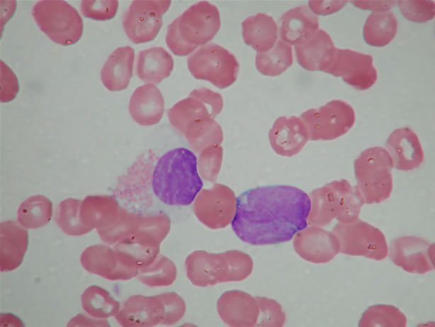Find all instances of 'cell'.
Instances as JSON below:
<instances>
[{"instance_id":"2","label":"cell","mask_w":435,"mask_h":327,"mask_svg":"<svg viewBox=\"0 0 435 327\" xmlns=\"http://www.w3.org/2000/svg\"><path fill=\"white\" fill-rule=\"evenodd\" d=\"M151 186L154 194L166 205L191 204L203 186L196 155L185 148L166 153L156 163Z\"/></svg>"},{"instance_id":"19","label":"cell","mask_w":435,"mask_h":327,"mask_svg":"<svg viewBox=\"0 0 435 327\" xmlns=\"http://www.w3.org/2000/svg\"><path fill=\"white\" fill-rule=\"evenodd\" d=\"M135 50L130 46L116 48L105 62L101 79L104 87L111 92L126 89L132 76Z\"/></svg>"},{"instance_id":"15","label":"cell","mask_w":435,"mask_h":327,"mask_svg":"<svg viewBox=\"0 0 435 327\" xmlns=\"http://www.w3.org/2000/svg\"><path fill=\"white\" fill-rule=\"evenodd\" d=\"M385 148L393 167L402 171H411L421 166L424 155L417 135L409 128L395 129L388 138Z\"/></svg>"},{"instance_id":"29","label":"cell","mask_w":435,"mask_h":327,"mask_svg":"<svg viewBox=\"0 0 435 327\" xmlns=\"http://www.w3.org/2000/svg\"><path fill=\"white\" fill-rule=\"evenodd\" d=\"M118 7V1L116 0H83L80 4L84 16L97 21L113 18Z\"/></svg>"},{"instance_id":"14","label":"cell","mask_w":435,"mask_h":327,"mask_svg":"<svg viewBox=\"0 0 435 327\" xmlns=\"http://www.w3.org/2000/svg\"><path fill=\"white\" fill-rule=\"evenodd\" d=\"M294 247L304 260L317 264L332 260L340 252L336 235L317 226L305 227L297 233Z\"/></svg>"},{"instance_id":"5","label":"cell","mask_w":435,"mask_h":327,"mask_svg":"<svg viewBox=\"0 0 435 327\" xmlns=\"http://www.w3.org/2000/svg\"><path fill=\"white\" fill-rule=\"evenodd\" d=\"M356 188L364 204H378L392 191L393 162L386 149L377 146L366 149L354 160Z\"/></svg>"},{"instance_id":"4","label":"cell","mask_w":435,"mask_h":327,"mask_svg":"<svg viewBox=\"0 0 435 327\" xmlns=\"http://www.w3.org/2000/svg\"><path fill=\"white\" fill-rule=\"evenodd\" d=\"M311 209L307 222L320 227L334 219L347 223L358 218L363 200L346 179L334 180L314 189L310 194Z\"/></svg>"},{"instance_id":"27","label":"cell","mask_w":435,"mask_h":327,"mask_svg":"<svg viewBox=\"0 0 435 327\" xmlns=\"http://www.w3.org/2000/svg\"><path fill=\"white\" fill-rule=\"evenodd\" d=\"M51 203L45 197L38 196L28 199L20 207L18 220L28 228L45 224L52 214Z\"/></svg>"},{"instance_id":"31","label":"cell","mask_w":435,"mask_h":327,"mask_svg":"<svg viewBox=\"0 0 435 327\" xmlns=\"http://www.w3.org/2000/svg\"><path fill=\"white\" fill-rule=\"evenodd\" d=\"M19 90L18 81L13 71L1 61V101H12Z\"/></svg>"},{"instance_id":"6","label":"cell","mask_w":435,"mask_h":327,"mask_svg":"<svg viewBox=\"0 0 435 327\" xmlns=\"http://www.w3.org/2000/svg\"><path fill=\"white\" fill-rule=\"evenodd\" d=\"M32 15L39 28L59 45H73L82 35V18L65 1H39L33 6Z\"/></svg>"},{"instance_id":"32","label":"cell","mask_w":435,"mask_h":327,"mask_svg":"<svg viewBox=\"0 0 435 327\" xmlns=\"http://www.w3.org/2000/svg\"><path fill=\"white\" fill-rule=\"evenodd\" d=\"M347 1H309L308 6L314 13L326 16L341 10Z\"/></svg>"},{"instance_id":"10","label":"cell","mask_w":435,"mask_h":327,"mask_svg":"<svg viewBox=\"0 0 435 327\" xmlns=\"http://www.w3.org/2000/svg\"><path fill=\"white\" fill-rule=\"evenodd\" d=\"M171 3L168 0L132 1L122 21L128 38L135 44L153 40L162 26V16Z\"/></svg>"},{"instance_id":"16","label":"cell","mask_w":435,"mask_h":327,"mask_svg":"<svg viewBox=\"0 0 435 327\" xmlns=\"http://www.w3.org/2000/svg\"><path fill=\"white\" fill-rule=\"evenodd\" d=\"M269 138L273 150L282 156H293L308 141L307 129L300 117L278 118L270 130Z\"/></svg>"},{"instance_id":"18","label":"cell","mask_w":435,"mask_h":327,"mask_svg":"<svg viewBox=\"0 0 435 327\" xmlns=\"http://www.w3.org/2000/svg\"><path fill=\"white\" fill-rule=\"evenodd\" d=\"M164 99L159 89L154 84L138 87L129 101V111L132 119L141 126L157 124L164 113Z\"/></svg>"},{"instance_id":"33","label":"cell","mask_w":435,"mask_h":327,"mask_svg":"<svg viewBox=\"0 0 435 327\" xmlns=\"http://www.w3.org/2000/svg\"><path fill=\"white\" fill-rule=\"evenodd\" d=\"M351 3L361 9L385 11L395 6L397 1H351Z\"/></svg>"},{"instance_id":"22","label":"cell","mask_w":435,"mask_h":327,"mask_svg":"<svg viewBox=\"0 0 435 327\" xmlns=\"http://www.w3.org/2000/svg\"><path fill=\"white\" fill-rule=\"evenodd\" d=\"M173 68V57L162 47H152L139 52L136 73L144 82L158 84L170 75Z\"/></svg>"},{"instance_id":"17","label":"cell","mask_w":435,"mask_h":327,"mask_svg":"<svg viewBox=\"0 0 435 327\" xmlns=\"http://www.w3.org/2000/svg\"><path fill=\"white\" fill-rule=\"evenodd\" d=\"M318 30V17L307 6L303 5L282 15L278 33L282 41L297 45L310 40Z\"/></svg>"},{"instance_id":"1","label":"cell","mask_w":435,"mask_h":327,"mask_svg":"<svg viewBox=\"0 0 435 327\" xmlns=\"http://www.w3.org/2000/svg\"><path fill=\"white\" fill-rule=\"evenodd\" d=\"M311 209L310 196L289 185L249 189L236 199L231 226L235 235L252 245L290 240L307 227Z\"/></svg>"},{"instance_id":"12","label":"cell","mask_w":435,"mask_h":327,"mask_svg":"<svg viewBox=\"0 0 435 327\" xmlns=\"http://www.w3.org/2000/svg\"><path fill=\"white\" fill-rule=\"evenodd\" d=\"M223 101L220 94L206 88L193 90L189 96L168 110L171 126L184 133L194 120L205 117L213 118L222 110Z\"/></svg>"},{"instance_id":"13","label":"cell","mask_w":435,"mask_h":327,"mask_svg":"<svg viewBox=\"0 0 435 327\" xmlns=\"http://www.w3.org/2000/svg\"><path fill=\"white\" fill-rule=\"evenodd\" d=\"M389 255L405 271L424 274L434 269V244L416 236H403L393 240Z\"/></svg>"},{"instance_id":"24","label":"cell","mask_w":435,"mask_h":327,"mask_svg":"<svg viewBox=\"0 0 435 327\" xmlns=\"http://www.w3.org/2000/svg\"><path fill=\"white\" fill-rule=\"evenodd\" d=\"M183 134L191 148L196 153H200L210 145H220L223 140L221 127L210 117L194 120Z\"/></svg>"},{"instance_id":"21","label":"cell","mask_w":435,"mask_h":327,"mask_svg":"<svg viewBox=\"0 0 435 327\" xmlns=\"http://www.w3.org/2000/svg\"><path fill=\"white\" fill-rule=\"evenodd\" d=\"M244 42L257 52H266L275 45L278 26L270 15L258 13L245 18L242 23Z\"/></svg>"},{"instance_id":"20","label":"cell","mask_w":435,"mask_h":327,"mask_svg":"<svg viewBox=\"0 0 435 327\" xmlns=\"http://www.w3.org/2000/svg\"><path fill=\"white\" fill-rule=\"evenodd\" d=\"M335 46L329 35L322 29L306 42L295 45L299 65L308 71H324L329 62Z\"/></svg>"},{"instance_id":"9","label":"cell","mask_w":435,"mask_h":327,"mask_svg":"<svg viewBox=\"0 0 435 327\" xmlns=\"http://www.w3.org/2000/svg\"><path fill=\"white\" fill-rule=\"evenodd\" d=\"M340 245V252L363 256L375 260L385 259L388 246L383 232L360 219L350 223L338 222L332 229Z\"/></svg>"},{"instance_id":"30","label":"cell","mask_w":435,"mask_h":327,"mask_svg":"<svg viewBox=\"0 0 435 327\" xmlns=\"http://www.w3.org/2000/svg\"><path fill=\"white\" fill-rule=\"evenodd\" d=\"M78 201L67 200L61 204L58 221L60 225L67 231L72 233L84 232V228L76 221V211Z\"/></svg>"},{"instance_id":"11","label":"cell","mask_w":435,"mask_h":327,"mask_svg":"<svg viewBox=\"0 0 435 327\" xmlns=\"http://www.w3.org/2000/svg\"><path fill=\"white\" fill-rule=\"evenodd\" d=\"M323 72L341 77L344 82L358 90L369 89L378 78L372 56L350 49L335 48Z\"/></svg>"},{"instance_id":"7","label":"cell","mask_w":435,"mask_h":327,"mask_svg":"<svg viewBox=\"0 0 435 327\" xmlns=\"http://www.w3.org/2000/svg\"><path fill=\"white\" fill-rule=\"evenodd\" d=\"M188 68L197 79L207 80L220 89L236 80L239 65L235 56L216 43H207L187 59Z\"/></svg>"},{"instance_id":"3","label":"cell","mask_w":435,"mask_h":327,"mask_svg":"<svg viewBox=\"0 0 435 327\" xmlns=\"http://www.w3.org/2000/svg\"><path fill=\"white\" fill-rule=\"evenodd\" d=\"M218 9L202 1L193 4L167 27L166 43L177 56H187L212 40L220 28Z\"/></svg>"},{"instance_id":"8","label":"cell","mask_w":435,"mask_h":327,"mask_svg":"<svg viewBox=\"0 0 435 327\" xmlns=\"http://www.w3.org/2000/svg\"><path fill=\"white\" fill-rule=\"evenodd\" d=\"M300 118L305 123L311 140H331L346 134L354 125L355 111L341 100H332L303 112Z\"/></svg>"},{"instance_id":"23","label":"cell","mask_w":435,"mask_h":327,"mask_svg":"<svg viewBox=\"0 0 435 327\" xmlns=\"http://www.w3.org/2000/svg\"><path fill=\"white\" fill-rule=\"evenodd\" d=\"M397 31V20L392 11H373L365 22L363 39L371 46L383 47L394 39Z\"/></svg>"},{"instance_id":"26","label":"cell","mask_w":435,"mask_h":327,"mask_svg":"<svg viewBox=\"0 0 435 327\" xmlns=\"http://www.w3.org/2000/svg\"><path fill=\"white\" fill-rule=\"evenodd\" d=\"M406 323V316L399 309L392 305L378 304L368 308L358 326L404 327Z\"/></svg>"},{"instance_id":"25","label":"cell","mask_w":435,"mask_h":327,"mask_svg":"<svg viewBox=\"0 0 435 327\" xmlns=\"http://www.w3.org/2000/svg\"><path fill=\"white\" fill-rule=\"evenodd\" d=\"M293 62L290 45L281 40L266 52H257L255 64L257 70L266 76H278L284 72Z\"/></svg>"},{"instance_id":"28","label":"cell","mask_w":435,"mask_h":327,"mask_svg":"<svg viewBox=\"0 0 435 327\" xmlns=\"http://www.w3.org/2000/svg\"><path fill=\"white\" fill-rule=\"evenodd\" d=\"M397 3L402 15L411 21L424 23L434 18V1H398Z\"/></svg>"}]
</instances>
